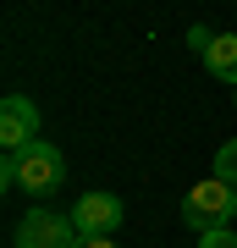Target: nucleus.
<instances>
[{
	"label": "nucleus",
	"mask_w": 237,
	"mask_h": 248,
	"mask_svg": "<svg viewBox=\"0 0 237 248\" xmlns=\"http://www.w3.org/2000/svg\"><path fill=\"white\" fill-rule=\"evenodd\" d=\"M237 215V187L232 182H221V177H210V182H199V187H188L182 193V221L199 232H221Z\"/></svg>",
	"instance_id": "f03ea898"
},
{
	"label": "nucleus",
	"mask_w": 237,
	"mask_h": 248,
	"mask_svg": "<svg viewBox=\"0 0 237 248\" xmlns=\"http://www.w3.org/2000/svg\"><path fill=\"white\" fill-rule=\"evenodd\" d=\"M72 248H116V237H78Z\"/></svg>",
	"instance_id": "9d476101"
},
{
	"label": "nucleus",
	"mask_w": 237,
	"mask_h": 248,
	"mask_svg": "<svg viewBox=\"0 0 237 248\" xmlns=\"http://www.w3.org/2000/svg\"><path fill=\"white\" fill-rule=\"evenodd\" d=\"M72 243H78V226H72V215H61V210L33 204L17 221V248H72Z\"/></svg>",
	"instance_id": "7ed1b4c3"
},
{
	"label": "nucleus",
	"mask_w": 237,
	"mask_h": 248,
	"mask_svg": "<svg viewBox=\"0 0 237 248\" xmlns=\"http://www.w3.org/2000/svg\"><path fill=\"white\" fill-rule=\"evenodd\" d=\"M210 39H215V33H210V28H188V45H193L199 55H204V45H210Z\"/></svg>",
	"instance_id": "1a4fd4ad"
},
{
	"label": "nucleus",
	"mask_w": 237,
	"mask_h": 248,
	"mask_svg": "<svg viewBox=\"0 0 237 248\" xmlns=\"http://www.w3.org/2000/svg\"><path fill=\"white\" fill-rule=\"evenodd\" d=\"M0 143H6V155L39 143V105L28 94H6L0 99Z\"/></svg>",
	"instance_id": "20e7f679"
},
{
	"label": "nucleus",
	"mask_w": 237,
	"mask_h": 248,
	"mask_svg": "<svg viewBox=\"0 0 237 248\" xmlns=\"http://www.w3.org/2000/svg\"><path fill=\"white\" fill-rule=\"evenodd\" d=\"M72 226H78V237H116L122 232V199L116 193H83L72 204Z\"/></svg>",
	"instance_id": "39448f33"
},
{
	"label": "nucleus",
	"mask_w": 237,
	"mask_h": 248,
	"mask_svg": "<svg viewBox=\"0 0 237 248\" xmlns=\"http://www.w3.org/2000/svg\"><path fill=\"white\" fill-rule=\"evenodd\" d=\"M66 177V155L55 149V143H28V149L6 155V166H0V182L6 187H22V193H55Z\"/></svg>",
	"instance_id": "f257e3e1"
},
{
	"label": "nucleus",
	"mask_w": 237,
	"mask_h": 248,
	"mask_svg": "<svg viewBox=\"0 0 237 248\" xmlns=\"http://www.w3.org/2000/svg\"><path fill=\"white\" fill-rule=\"evenodd\" d=\"M204 72H210V78H221V83H232L237 89V33H215L210 45H204Z\"/></svg>",
	"instance_id": "423d86ee"
},
{
	"label": "nucleus",
	"mask_w": 237,
	"mask_h": 248,
	"mask_svg": "<svg viewBox=\"0 0 237 248\" xmlns=\"http://www.w3.org/2000/svg\"><path fill=\"white\" fill-rule=\"evenodd\" d=\"M199 248H237V237L221 226V232H204V237H199Z\"/></svg>",
	"instance_id": "6e6552de"
},
{
	"label": "nucleus",
	"mask_w": 237,
	"mask_h": 248,
	"mask_svg": "<svg viewBox=\"0 0 237 248\" xmlns=\"http://www.w3.org/2000/svg\"><path fill=\"white\" fill-rule=\"evenodd\" d=\"M215 177L237 187V138H226V143L215 149Z\"/></svg>",
	"instance_id": "0eeeda50"
}]
</instances>
